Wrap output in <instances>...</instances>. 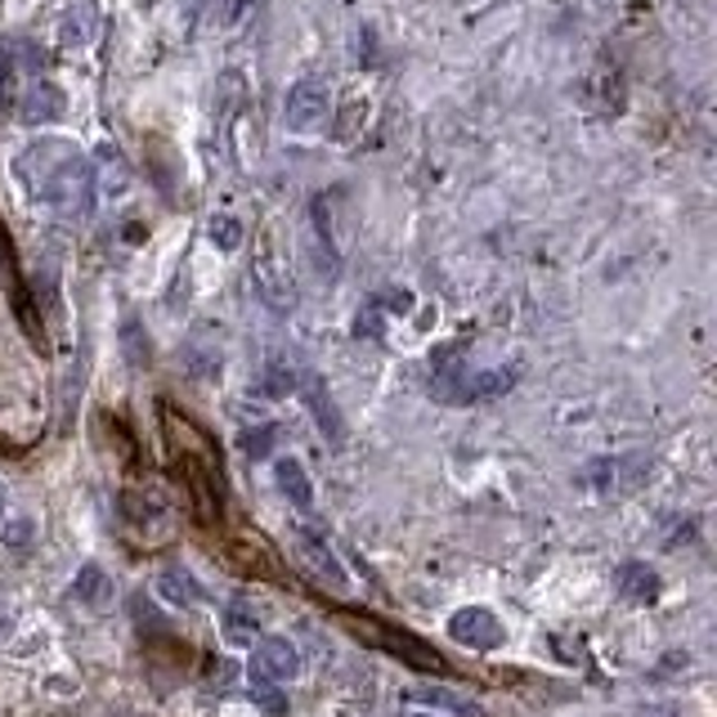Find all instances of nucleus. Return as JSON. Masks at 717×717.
Here are the masks:
<instances>
[{
  "label": "nucleus",
  "instance_id": "nucleus-16",
  "mask_svg": "<svg viewBox=\"0 0 717 717\" xmlns=\"http://www.w3.org/2000/svg\"><path fill=\"white\" fill-rule=\"evenodd\" d=\"M305 395H310V408H314V422L332 435V440H341V422H336V408H332V400H327V391L310 377V386H305Z\"/></svg>",
  "mask_w": 717,
  "mask_h": 717
},
{
  "label": "nucleus",
  "instance_id": "nucleus-5",
  "mask_svg": "<svg viewBox=\"0 0 717 717\" xmlns=\"http://www.w3.org/2000/svg\"><path fill=\"white\" fill-rule=\"evenodd\" d=\"M252 279H256V287H261V296L274 305V310H292L296 305V283H292V274H287V265L274 256V243H270V233H265V243H261V252H256V261H252Z\"/></svg>",
  "mask_w": 717,
  "mask_h": 717
},
{
  "label": "nucleus",
  "instance_id": "nucleus-26",
  "mask_svg": "<svg viewBox=\"0 0 717 717\" xmlns=\"http://www.w3.org/2000/svg\"><path fill=\"white\" fill-rule=\"evenodd\" d=\"M0 512H6V485H0Z\"/></svg>",
  "mask_w": 717,
  "mask_h": 717
},
{
  "label": "nucleus",
  "instance_id": "nucleus-25",
  "mask_svg": "<svg viewBox=\"0 0 717 717\" xmlns=\"http://www.w3.org/2000/svg\"><path fill=\"white\" fill-rule=\"evenodd\" d=\"M233 668H238V664H229V659H215V664H211V673H206V681L224 690V686L233 681Z\"/></svg>",
  "mask_w": 717,
  "mask_h": 717
},
{
  "label": "nucleus",
  "instance_id": "nucleus-4",
  "mask_svg": "<svg viewBox=\"0 0 717 717\" xmlns=\"http://www.w3.org/2000/svg\"><path fill=\"white\" fill-rule=\"evenodd\" d=\"M14 122H28V127H41V122H59L63 117V90L41 77L37 68L19 81V94H14V108H10Z\"/></svg>",
  "mask_w": 717,
  "mask_h": 717
},
{
  "label": "nucleus",
  "instance_id": "nucleus-23",
  "mask_svg": "<svg viewBox=\"0 0 717 717\" xmlns=\"http://www.w3.org/2000/svg\"><path fill=\"white\" fill-rule=\"evenodd\" d=\"M373 305H377L382 314H386V310H395V314H408V305H413V296H408V292L400 287V292H386V296H382V301H373Z\"/></svg>",
  "mask_w": 717,
  "mask_h": 717
},
{
  "label": "nucleus",
  "instance_id": "nucleus-2",
  "mask_svg": "<svg viewBox=\"0 0 717 717\" xmlns=\"http://www.w3.org/2000/svg\"><path fill=\"white\" fill-rule=\"evenodd\" d=\"M457 350L462 345H444L435 354V382H431V395L444 400V404H481V400H494L503 391L516 386V368H457Z\"/></svg>",
  "mask_w": 717,
  "mask_h": 717
},
{
  "label": "nucleus",
  "instance_id": "nucleus-21",
  "mask_svg": "<svg viewBox=\"0 0 717 717\" xmlns=\"http://www.w3.org/2000/svg\"><path fill=\"white\" fill-rule=\"evenodd\" d=\"M354 336H382V310L377 305H368L364 314L354 319Z\"/></svg>",
  "mask_w": 717,
  "mask_h": 717
},
{
  "label": "nucleus",
  "instance_id": "nucleus-3",
  "mask_svg": "<svg viewBox=\"0 0 717 717\" xmlns=\"http://www.w3.org/2000/svg\"><path fill=\"white\" fill-rule=\"evenodd\" d=\"M332 122V90L323 77H301L287 90L283 103V127L292 135H323V127Z\"/></svg>",
  "mask_w": 717,
  "mask_h": 717
},
{
  "label": "nucleus",
  "instance_id": "nucleus-20",
  "mask_svg": "<svg viewBox=\"0 0 717 717\" xmlns=\"http://www.w3.org/2000/svg\"><path fill=\"white\" fill-rule=\"evenodd\" d=\"M0 543H10V547H28V543H37V525H32L28 516H14V521L0 525Z\"/></svg>",
  "mask_w": 717,
  "mask_h": 717
},
{
  "label": "nucleus",
  "instance_id": "nucleus-13",
  "mask_svg": "<svg viewBox=\"0 0 717 717\" xmlns=\"http://www.w3.org/2000/svg\"><path fill=\"white\" fill-rule=\"evenodd\" d=\"M382 646H386V650H395L404 664H413V668H422V673H440V668H444V659H440L431 646L413 642V637H408V633H400V628H395V637H382Z\"/></svg>",
  "mask_w": 717,
  "mask_h": 717
},
{
  "label": "nucleus",
  "instance_id": "nucleus-10",
  "mask_svg": "<svg viewBox=\"0 0 717 717\" xmlns=\"http://www.w3.org/2000/svg\"><path fill=\"white\" fill-rule=\"evenodd\" d=\"M619 592L628 596L633 606H655L664 583H659V574L646 561H628V565H619Z\"/></svg>",
  "mask_w": 717,
  "mask_h": 717
},
{
  "label": "nucleus",
  "instance_id": "nucleus-19",
  "mask_svg": "<svg viewBox=\"0 0 717 717\" xmlns=\"http://www.w3.org/2000/svg\"><path fill=\"white\" fill-rule=\"evenodd\" d=\"M301 547H305V556H310V565L327 574V583H332V587H345V574L336 569V561H332V552H327L323 543H314V538H305Z\"/></svg>",
  "mask_w": 717,
  "mask_h": 717
},
{
  "label": "nucleus",
  "instance_id": "nucleus-18",
  "mask_svg": "<svg viewBox=\"0 0 717 717\" xmlns=\"http://www.w3.org/2000/svg\"><path fill=\"white\" fill-rule=\"evenodd\" d=\"M413 695H417V699H426V704H440V708H453V713H471V717H475V713H481V708H475L471 699H462V695H453V690H440V686H417Z\"/></svg>",
  "mask_w": 717,
  "mask_h": 717
},
{
  "label": "nucleus",
  "instance_id": "nucleus-6",
  "mask_svg": "<svg viewBox=\"0 0 717 717\" xmlns=\"http://www.w3.org/2000/svg\"><path fill=\"white\" fill-rule=\"evenodd\" d=\"M448 633H453L462 646H471V650H498V646L507 642L503 624H498L485 606H466V610H457V615L448 619Z\"/></svg>",
  "mask_w": 717,
  "mask_h": 717
},
{
  "label": "nucleus",
  "instance_id": "nucleus-11",
  "mask_svg": "<svg viewBox=\"0 0 717 717\" xmlns=\"http://www.w3.org/2000/svg\"><path fill=\"white\" fill-rule=\"evenodd\" d=\"M158 592L166 596V602H175V606H202V583L184 565H166L158 574Z\"/></svg>",
  "mask_w": 717,
  "mask_h": 717
},
{
  "label": "nucleus",
  "instance_id": "nucleus-15",
  "mask_svg": "<svg viewBox=\"0 0 717 717\" xmlns=\"http://www.w3.org/2000/svg\"><path fill=\"white\" fill-rule=\"evenodd\" d=\"M248 686H252V704H261V713H270V717H287V695L279 690V681H270V677L252 673V677H248Z\"/></svg>",
  "mask_w": 717,
  "mask_h": 717
},
{
  "label": "nucleus",
  "instance_id": "nucleus-14",
  "mask_svg": "<svg viewBox=\"0 0 717 717\" xmlns=\"http://www.w3.org/2000/svg\"><path fill=\"white\" fill-rule=\"evenodd\" d=\"M224 637H229L233 646H252V642L261 637V615H256L248 602H233V606L224 610Z\"/></svg>",
  "mask_w": 717,
  "mask_h": 717
},
{
  "label": "nucleus",
  "instance_id": "nucleus-1",
  "mask_svg": "<svg viewBox=\"0 0 717 717\" xmlns=\"http://www.w3.org/2000/svg\"><path fill=\"white\" fill-rule=\"evenodd\" d=\"M14 175L23 189L46 202L59 220H85L94 211V162L68 140H37L14 158Z\"/></svg>",
  "mask_w": 717,
  "mask_h": 717
},
{
  "label": "nucleus",
  "instance_id": "nucleus-9",
  "mask_svg": "<svg viewBox=\"0 0 717 717\" xmlns=\"http://www.w3.org/2000/svg\"><path fill=\"white\" fill-rule=\"evenodd\" d=\"M68 596H77L85 610H108V602H112V578H108V569L94 565V561H85V565L77 569Z\"/></svg>",
  "mask_w": 717,
  "mask_h": 717
},
{
  "label": "nucleus",
  "instance_id": "nucleus-12",
  "mask_svg": "<svg viewBox=\"0 0 717 717\" xmlns=\"http://www.w3.org/2000/svg\"><path fill=\"white\" fill-rule=\"evenodd\" d=\"M274 475H279L283 494H287V498H292L301 512H310V507H314V485H310V475H305V466H301L296 457H279Z\"/></svg>",
  "mask_w": 717,
  "mask_h": 717
},
{
  "label": "nucleus",
  "instance_id": "nucleus-8",
  "mask_svg": "<svg viewBox=\"0 0 717 717\" xmlns=\"http://www.w3.org/2000/svg\"><path fill=\"white\" fill-rule=\"evenodd\" d=\"M99 32V0H68L63 23H59V46L63 50H85Z\"/></svg>",
  "mask_w": 717,
  "mask_h": 717
},
{
  "label": "nucleus",
  "instance_id": "nucleus-22",
  "mask_svg": "<svg viewBox=\"0 0 717 717\" xmlns=\"http://www.w3.org/2000/svg\"><path fill=\"white\" fill-rule=\"evenodd\" d=\"M270 444H274V426H261V431H248V435H243V448H248L252 457H265Z\"/></svg>",
  "mask_w": 717,
  "mask_h": 717
},
{
  "label": "nucleus",
  "instance_id": "nucleus-24",
  "mask_svg": "<svg viewBox=\"0 0 717 717\" xmlns=\"http://www.w3.org/2000/svg\"><path fill=\"white\" fill-rule=\"evenodd\" d=\"M296 382H292V368H283V364H274L270 368V395H287Z\"/></svg>",
  "mask_w": 717,
  "mask_h": 717
},
{
  "label": "nucleus",
  "instance_id": "nucleus-7",
  "mask_svg": "<svg viewBox=\"0 0 717 717\" xmlns=\"http://www.w3.org/2000/svg\"><path fill=\"white\" fill-rule=\"evenodd\" d=\"M252 673L270 677V681H292L301 673V650L287 637H256V659Z\"/></svg>",
  "mask_w": 717,
  "mask_h": 717
},
{
  "label": "nucleus",
  "instance_id": "nucleus-17",
  "mask_svg": "<svg viewBox=\"0 0 717 717\" xmlns=\"http://www.w3.org/2000/svg\"><path fill=\"white\" fill-rule=\"evenodd\" d=\"M211 243L220 252H238V243H243V224H238L233 215H215L211 220Z\"/></svg>",
  "mask_w": 717,
  "mask_h": 717
}]
</instances>
